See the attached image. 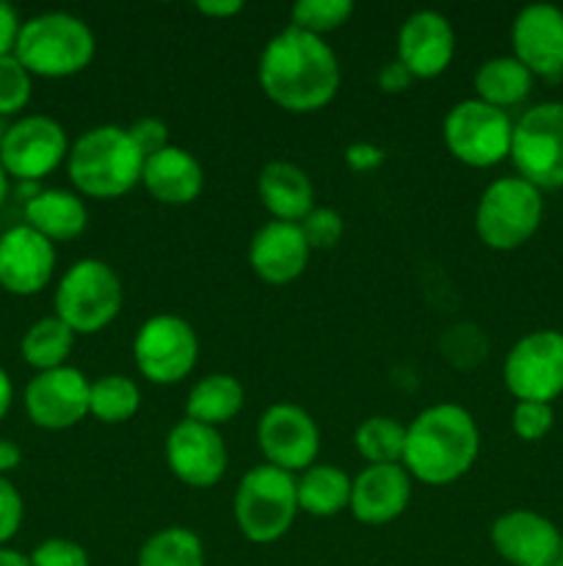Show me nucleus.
I'll list each match as a JSON object with an SVG mask.
<instances>
[{"label":"nucleus","instance_id":"1","mask_svg":"<svg viewBox=\"0 0 563 566\" xmlns=\"http://www.w3.org/2000/svg\"><path fill=\"white\" fill-rule=\"evenodd\" d=\"M265 97L290 114L326 108L340 88V61L326 39L285 28L265 44L257 64Z\"/></svg>","mask_w":563,"mask_h":566},{"label":"nucleus","instance_id":"2","mask_svg":"<svg viewBox=\"0 0 563 566\" xmlns=\"http://www.w3.org/2000/svg\"><path fill=\"white\" fill-rule=\"evenodd\" d=\"M480 429L458 403H434L406 426L403 468L414 481L447 486L464 479L478 462Z\"/></svg>","mask_w":563,"mask_h":566},{"label":"nucleus","instance_id":"3","mask_svg":"<svg viewBox=\"0 0 563 566\" xmlns=\"http://www.w3.org/2000/svg\"><path fill=\"white\" fill-rule=\"evenodd\" d=\"M144 155L119 125H99L83 133L66 155V175L81 197L119 199L141 182Z\"/></svg>","mask_w":563,"mask_h":566},{"label":"nucleus","instance_id":"4","mask_svg":"<svg viewBox=\"0 0 563 566\" xmlns=\"http://www.w3.org/2000/svg\"><path fill=\"white\" fill-rule=\"evenodd\" d=\"M97 53L92 28L66 11H47L25 20L17 33L14 55L31 75L72 77L86 70Z\"/></svg>","mask_w":563,"mask_h":566},{"label":"nucleus","instance_id":"5","mask_svg":"<svg viewBox=\"0 0 563 566\" xmlns=\"http://www.w3.org/2000/svg\"><path fill=\"white\" fill-rule=\"evenodd\" d=\"M125 291L121 280L105 260L83 258L72 263L55 287V315L75 335H97L119 315Z\"/></svg>","mask_w":563,"mask_h":566},{"label":"nucleus","instance_id":"6","mask_svg":"<svg viewBox=\"0 0 563 566\" xmlns=\"http://www.w3.org/2000/svg\"><path fill=\"white\" fill-rule=\"evenodd\" d=\"M298 514L296 479L274 464H257L235 492V523L254 545H274L293 528Z\"/></svg>","mask_w":563,"mask_h":566},{"label":"nucleus","instance_id":"7","mask_svg":"<svg viewBox=\"0 0 563 566\" xmlns=\"http://www.w3.org/2000/svg\"><path fill=\"white\" fill-rule=\"evenodd\" d=\"M544 216V199L522 177H500L480 193L475 208V232L495 252H513L524 247Z\"/></svg>","mask_w":563,"mask_h":566},{"label":"nucleus","instance_id":"8","mask_svg":"<svg viewBox=\"0 0 563 566\" xmlns=\"http://www.w3.org/2000/svg\"><path fill=\"white\" fill-rule=\"evenodd\" d=\"M445 147L458 164L472 169H491L511 158L513 122L508 111L480 103L478 97L461 99L445 116Z\"/></svg>","mask_w":563,"mask_h":566},{"label":"nucleus","instance_id":"9","mask_svg":"<svg viewBox=\"0 0 563 566\" xmlns=\"http://www.w3.org/2000/svg\"><path fill=\"white\" fill-rule=\"evenodd\" d=\"M511 160L539 191L563 188V103H539L513 122Z\"/></svg>","mask_w":563,"mask_h":566},{"label":"nucleus","instance_id":"10","mask_svg":"<svg viewBox=\"0 0 563 566\" xmlns=\"http://www.w3.org/2000/svg\"><path fill=\"white\" fill-rule=\"evenodd\" d=\"M132 359L138 374L152 385H180L199 363L196 329L180 315H152L138 326Z\"/></svg>","mask_w":563,"mask_h":566},{"label":"nucleus","instance_id":"11","mask_svg":"<svg viewBox=\"0 0 563 566\" xmlns=\"http://www.w3.org/2000/svg\"><path fill=\"white\" fill-rule=\"evenodd\" d=\"M502 381L517 401H555L563 392V332L539 329L519 337L502 365Z\"/></svg>","mask_w":563,"mask_h":566},{"label":"nucleus","instance_id":"12","mask_svg":"<svg viewBox=\"0 0 563 566\" xmlns=\"http://www.w3.org/2000/svg\"><path fill=\"white\" fill-rule=\"evenodd\" d=\"M70 155V138L53 116L31 114L6 127L0 138V164L20 182H39L59 169Z\"/></svg>","mask_w":563,"mask_h":566},{"label":"nucleus","instance_id":"13","mask_svg":"<svg viewBox=\"0 0 563 566\" xmlns=\"http://www.w3.org/2000/svg\"><path fill=\"white\" fill-rule=\"evenodd\" d=\"M257 446L265 464H274L290 475L304 473L320 453L318 423L296 403H274L257 423Z\"/></svg>","mask_w":563,"mask_h":566},{"label":"nucleus","instance_id":"14","mask_svg":"<svg viewBox=\"0 0 563 566\" xmlns=\"http://www.w3.org/2000/svg\"><path fill=\"white\" fill-rule=\"evenodd\" d=\"M92 381L72 365L42 370L25 387V412L44 431H66L88 415Z\"/></svg>","mask_w":563,"mask_h":566},{"label":"nucleus","instance_id":"15","mask_svg":"<svg viewBox=\"0 0 563 566\" xmlns=\"http://www.w3.org/2000/svg\"><path fill=\"white\" fill-rule=\"evenodd\" d=\"M166 464L185 486L210 490L224 479L230 453L219 429L185 418L166 434Z\"/></svg>","mask_w":563,"mask_h":566},{"label":"nucleus","instance_id":"16","mask_svg":"<svg viewBox=\"0 0 563 566\" xmlns=\"http://www.w3.org/2000/svg\"><path fill=\"white\" fill-rule=\"evenodd\" d=\"M513 59L533 77L563 75V11L550 3L524 6L511 25Z\"/></svg>","mask_w":563,"mask_h":566},{"label":"nucleus","instance_id":"17","mask_svg":"<svg viewBox=\"0 0 563 566\" xmlns=\"http://www.w3.org/2000/svg\"><path fill=\"white\" fill-rule=\"evenodd\" d=\"M55 274V243L28 224L0 235V287L14 296H36Z\"/></svg>","mask_w":563,"mask_h":566},{"label":"nucleus","instance_id":"18","mask_svg":"<svg viewBox=\"0 0 563 566\" xmlns=\"http://www.w3.org/2000/svg\"><path fill=\"white\" fill-rule=\"evenodd\" d=\"M561 531L541 514L513 509L491 525V547L511 566H552L561 556Z\"/></svg>","mask_w":563,"mask_h":566},{"label":"nucleus","instance_id":"19","mask_svg":"<svg viewBox=\"0 0 563 566\" xmlns=\"http://www.w3.org/2000/svg\"><path fill=\"white\" fill-rule=\"evenodd\" d=\"M456 55V31L439 11H414L403 20L397 33V61L412 72V77L431 81L439 77Z\"/></svg>","mask_w":563,"mask_h":566},{"label":"nucleus","instance_id":"20","mask_svg":"<svg viewBox=\"0 0 563 566\" xmlns=\"http://www.w3.org/2000/svg\"><path fill=\"white\" fill-rule=\"evenodd\" d=\"M412 501V475L403 464H368L353 479L351 514L364 525H386Z\"/></svg>","mask_w":563,"mask_h":566},{"label":"nucleus","instance_id":"21","mask_svg":"<svg viewBox=\"0 0 563 566\" xmlns=\"http://www.w3.org/2000/svg\"><path fill=\"white\" fill-rule=\"evenodd\" d=\"M309 263V247L298 224L268 221L248 243V265L268 285H290Z\"/></svg>","mask_w":563,"mask_h":566},{"label":"nucleus","instance_id":"22","mask_svg":"<svg viewBox=\"0 0 563 566\" xmlns=\"http://www.w3.org/2000/svg\"><path fill=\"white\" fill-rule=\"evenodd\" d=\"M141 186L160 205H174V208L191 205L204 188L202 164L193 153L171 144V147L160 149L158 155L144 160Z\"/></svg>","mask_w":563,"mask_h":566},{"label":"nucleus","instance_id":"23","mask_svg":"<svg viewBox=\"0 0 563 566\" xmlns=\"http://www.w3.org/2000/svg\"><path fill=\"white\" fill-rule=\"evenodd\" d=\"M257 193L274 221L301 224L315 208V186L301 166L290 160H270L257 177Z\"/></svg>","mask_w":563,"mask_h":566},{"label":"nucleus","instance_id":"24","mask_svg":"<svg viewBox=\"0 0 563 566\" xmlns=\"http://www.w3.org/2000/svg\"><path fill=\"white\" fill-rule=\"evenodd\" d=\"M25 224L47 238L50 243L72 241L83 235L88 210L81 193L64 188H44L25 202Z\"/></svg>","mask_w":563,"mask_h":566},{"label":"nucleus","instance_id":"25","mask_svg":"<svg viewBox=\"0 0 563 566\" xmlns=\"http://www.w3.org/2000/svg\"><path fill=\"white\" fill-rule=\"evenodd\" d=\"M353 479L337 464H318L304 470L296 479L298 512L309 517H337L351 506Z\"/></svg>","mask_w":563,"mask_h":566},{"label":"nucleus","instance_id":"26","mask_svg":"<svg viewBox=\"0 0 563 566\" xmlns=\"http://www.w3.org/2000/svg\"><path fill=\"white\" fill-rule=\"evenodd\" d=\"M243 401H246V392L235 376L210 374L199 379L188 392L185 418L219 429L241 412Z\"/></svg>","mask_w":563,"mask_h":566},{"label":"nucleus","instance_id":"27","mask_svg":"<svg viewBox=\"0 0 563 566\" xmlns=\"http://www.w3.org/2000/svg\"><path fill=\"white\" fill-rule=\"evenodd\" d=\"M475 94L480 103L506 111L533 92V75L513 55H495L475 72Z\"/></svg>","mask_w":563,"mask_h":566},{"label":"nucleus","instance_id":"28","mask_svg":"<svg viewBox=\"0 0 563 566\" xmlns=\"http://www.w3.org/2000/svg\"><path fill=\"white\" fill-rule=\"evenodd\" d=\"M72 346H75V332L59 315H47V318H39L36 324L28 326L20 348L22 359L31 368H36V374H42V370L64 368L72 354Z\"/></svg>","mask_w":563,"mask_h":566},{"label":"nucleus","instance_id":"29","mask_svg":"<svg viewBox=\"0 0 563 566\" xmlns=\"http://www.w3.org/2000/svg\"><path fill=\"white\" fill-rule=\"evenodd\" d=\"M141 409V390L130 376L108 374L92 381V396H88V415L99 423L119 426L132 420Z\"/></svg>","mask_w":563,"mask_h":566},{"label":"nucleus","instance_id":"30","mask_svg":"<svg viewBox=\"0 0 563 566\" xmlns=\"http://www.w3.org/2000/svg\"><path fill=\"white\" fill-rule=\"evenodd\" d=\"M136 566H204V545L191 528L171 525L144 542Z\"/></svg>","mask_w":563,"mask_h":566},{"label":"nucleus","instance_id":"31","mask_svg":"<svg viewBox=\"0 0 563 566\" xmlns=\"http://www.w3.org/2000/svg\"><path fill=\"white\" fill-rule=\"evenodd\" d=\"M359 457L368 464H401L406 448V426L386 415L362 420L353 434Z\"/></svg>","mask_w":563,"mask_h":566},{"label":"nucleus","instance_id":"32","mask_svg":"<svg viewBox=\"0 0 563 566\" xmlns=\"http://www.w3.org/2000/svg\"><path fill=\"white\" fill-rule=\"evenodd\" d=\"M351 14V0H298L290 9V25L323 39V33H331L346 25Z\"/></svg>","mask_w":563,"mask_h":566},{"label":"nucleus","instance_id":"33","mask_svg":"<svg viewBox=\"0 0 563 566\" xmlns=\"http://www.w3.org/2000/svg\"><path fill=\"white\" fill-rule=\"evenodd\" d=\"M33 75L14 53L0 55V116H14L31 103Z\"/></svg>","mask_w":563,"mask_h":566},{"label":"nucleus","instance_id":"34","mask_svg":"<svg viewBox=\"0 0 563 566\" xmlns=\"http://www.w3.org/2000/svg\"><path fill=\"white\" fill-rule=\"evenodd\" d=\"M298 227H301L309 252L312 249H318V252L334 249L340 243L342 232H346V221L334 208H312Z\"/></svg>","mask_w":563,"mask_h":566},{"label":"nucleus","instance_id":"35","mask_svg":"<svg viewBox=\"0 0 563 566\" xmlns=\"http://www.w3.org/2000/svg\"><path fill=\"white\" fill-rule=\"evenodd\" d=\"M552 423H555V412L552 403L539 401H517L511 415V429L513 434L522 442H539L550 434Z\"/></svg>","mask_w":563,"mask_h":566},{"label":"nucleus","instance_id":"36","mask_svg":"<svg viewBox=\"0 0 563 566\" xmlns=\"http://www.w3.org/2000/svg\"><path fill=\"white\" fill-rule=\"evenodd\" d=\"M31 566H92L86 547L72 539H44L42 545L33 547Z\"/></svg>","mask_w":563,"mask_h":566},{"label":"nucleus","instance_id":"37","mask_svg":"<svg viewBox=\"0 0 563 566\" xmlns=\"http://www.w3.org/2000/svg\"><path fill=\"white\" fill-rule=\"evenodd\" d=\"M127 133H130L132 144H136L138 153L144 155V160L158 155L160 149L171 147L169 127H166V122H160L158 116H144V119L132 122V125L127 127Z\"/></svg>","mask_w":563,"mask_h":566},{"label":"nucleus","instance_id":"38","mask_svg":"<svg viewBox=\"0 0 563 566\" xmlns=\"http://www.w3.org/2000/svg\"><path fill=\"white\" fill-rule=\"evenodd\" d=\"M22 514H25L22 495L6 475H0V547L14 539L22 525Z\"/></svg>","mask_w":563,"mask_h":566},{"label":"nucleus","instance_id":"39","mask_svg":"<svg viewBox=\"0 0 563 566\" xmlns=\"http://www.w3.org/2000/svg\"><path fill=\"white\" fill-rule=\"evenodd\" d=\"M458 352H469V359H472V365L478 363V359H484L486 357L484 335H480L475 326H453V329L447 332V337H445L447 359H456Z\"/></svg>","mask_w":563,"mask_h":566},{"label":"nucleus","instance_id":"40","mask_svg":"<svg viewBox=\"0 0 563 566\" xmlns=\"http://www.w3.org/2000/svg\"><path fill=\"white\" fill-rule=\"evenodd\" d=\"M346 164L353 171H373L384 164V149L370 142H357L346 149Z\"/></svg>","mask_w":563,"mask_h":566},{"label":"nucleus","instance_id":"41","mask_svg":"<svg viewBox=\"0 0 563 566\" xmlns=\"http://www.w3.org/2000/svg\"><path fill=\"white\" fill-rule=\"evenodd\" d=\"M412 72L401 64V61H386L379 70V88L386 94H401L412 86Z\"/></svg>","mask_w":563,"mask_h":566},{"label":"nucleus","instance_id":"42","mask_svg":"<svg viewBox=\"0 0 563 566\" xmlns=\"http://www.w3.org/2000/svg\"><path fill=\"white\" fill-rule=\"evenodd\" d=\"M20 14L14 11V6H9L6 0H0V55L14 53L17 33H20Z\"/></svg>","mask_w":563,"mask_h":566},{"label":"nucleus","instance_id":"43","mask_svg":"<svg viewBox=\"0 0 563 566\" xmlns=\"http://www.w3.org/2000/svg\"><path fill=\"white\" fill-rule=\"evenodd\" d=\"M196 11L204 17H215V20H226V17H235L243 11L241 0H202L196 3Z\"/></svg>","mask_w":563,"mask_h":566},{"label":"nucleus","instance_id":"44","mask_svg":"<svg viewBox=\"0 0 563 566\" xmlns=\"http://www.w3.org/2000/svg\"><path fill=\"white\" fill-rule=\"evenodd\" d=\"M20 462H22L20 448H17L11 440H3V437H0V475L17 470L20 468Z\"/></svg>","mask_w":563,"mask_h":566},{"label":"nucleus","instance_id":"45","mask_svg":"<svg viewBox=\"0 0 563 566\" xmlns=\"http://www.w3.org/2000/svg\"><path fill=\"white\" fill-rule=\"evenodd\" d=\"M11 401H14V387H11L9 374L0 368V420H3L6 412L11 409Z\"/></svg>","mask_w":563,"mask_h":566},{"label":"nucleus","instance_id":"46","mask_svg":"<svg viewBox=\"0 0 563 566\" xmlns=\"http://www.w3.org/2000/svg\"><path fill=\"white\" fill-rule=\"evenodd\" d=\"M0 566H31V558L11 547H0Z\"/></svg>","mask_w":563,"mask_h":566},{"label":"nucleus","instance_id":"47","mask_svg":"<svg viewBox=\"0 0 563 566\" xmlns=\"http://www.w3.org/2000/svg\"><path fill=\"white\" fill-rule=\"evenodd\" d=\"M6 193H9V175H6L3 164H0V205L6 202Z\"/></svg>","mask_w":563,"mask_h":566},{"label":"nucleus","instance_id":"48","mask_svg":"<svg viewBox=\"0 0 563 566\" xmlns=\"http://www.w3.org/2000/svg\"><path fill=\"white\" fill-rule=\"evenodd\" d=\"M557 564H563V536H561V556H557Z\"/></svg>","mask_w":563,"mask_h":566},{"label":"nucleus","instance_id":"49","mask_svg":"<svg viewBox=\"0 0 563 566\" xmlns=\"http://www.w3.org/2000/svg\"><path fill=\"white\" fill-rule=\"evenodd\" d=\"M3 133H6V127H0V138H3Z\"/></svg>","mask_w":563,"mask_h":566},{"label":"nucleus","instance_id":"50","mask_svg":"<svg viewBox=\"0 0 563 566\" xmlns=\"http://www.w3.org/2000/svg\"><path fill=\"white\" fill-rule=\"evenodd\" d=\"M552 566H563V564H552Z\"/></svg>","mask_w":563,"mask_h":566}]
</instances>
